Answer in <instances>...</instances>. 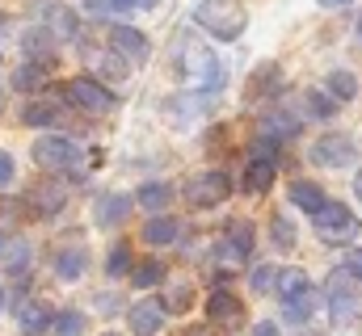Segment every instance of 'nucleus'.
I'll use <instances>...</instances> for the list:
<instances>
[{
	"label": "nucleus",
	"instance_id": "obj_1",
	"mask_svg": "<svg viewBox=\"0 0 362 336\" xmlns=\"http://www.w3.org/2000/svg\"><path fill=\"white\" fill-rule=\"evenodd\" d=\"M194 21H198L206 34H215V38L232 42V38H240V34H245L249 13H245V4H240V0H198Z\"/></svg>",
	"mask_w": 362,
	"mask_h": 336
},
{
	"label": "nucleus",
	"instance_id": "obj_2",
	"mask_svg": "<svg viewBox=\"0 0 362 336\" xmlns=\"http://www.w3.org/2000/svg\"><path fill=\"white\" fill-rule=\"evenodd\" d=\"M177 68L181 76L189 84H198V88H219L223 84V68H219V59L202 47V42H189V38H177Z\"/></svg>",
	"mask_w": 362,
	"mask_h": 336
},
{
	"label": "nucleus",
	"instance_id": "obj_3",
	"mask_svg": "<svg viewBox=\"0 0 362 336\" xmlns=\"http://www.w3.org/2000/svg\"><path fill=\"white\" fill-rule=\"evenodd\" d=\"M312 223H316V236H320L325 244H350L362 227L358 215H354L350 206H341V202H325V206L312 215Z\"/></svg>",
	"mask_w": 362,
	"mask_h": 336
},
{
	"label": "nucleus",
	"instance_id": "obj_4",
	"mask_svg": "<svg viewBox=\"0 0 362 336\" xmlns=\"http://www.w3.org/2000/svg\"><path fill=\"white\" fill-rule=\"evenodd\" d=\"M64 97H68L76 109H85V114H110V109H114V92H110L101 80H93V76H76V80H68Z\"/></svg>",
	"mask_w": 362,
	"mask_h": 336
},
{
	"label": "nucleus",
	"instance_id": "obj_5",
	"mask_svg": "<svg viewBox=\"0 0 362 336\" xmlns=\"http://www.w3.org/2000/svg\"><path fill=\"white\" fill-rule=\"evenodd\" d=\"M34 160H38V168H47V172H64V168H76L81 148L72 139H64V135H47V139L34 143Z\"/></svg>",
	"mask_w": 362,
	"mask_h": 336
},
{
	"label": "nucleus",
	"instance_id": "obj_6",
	"mask_svg": "<svg viewBox=\"0 0 362 336\" xmlns=\"http://www.w3.org/2000/svg\"><path fill=\"white\" fill-rule=\"evenodd\" d=\"M232 193V181L223 172H198L185 181V202L189 206H219Z\"/></svg>",
	"mask_w": 362,
	"mask_h": 336
},
{
	"label": "nucleus",
	"instance_id": "obj_7",
	"mask_svg": "<svg viewBox=\"0 0 362 336\" xmlns=\"http://www.w3.org/2000/svg\"><path fill=\"white\" fill-rule=\"evenodd\" d=\"M329 311H333V324H350L358 316V290L346 269L329 277Z\"/></svg>",
	"mask_w": 362,
	"mask_h": 336
},
{
	"label": "nucleus",
	"instance_id": "obj_8",
	"mask_svg": "<svg viewBox=\"0 0 362 336\" xmlns=\"http://www.w3.org/2000/svg\"><path fill=\"white\" fill-rule=\"evenodd\" d=\"M354 160H358V148H354L350 135H325V139L312 143V164L320 168H346Z\"/></svg>",
	"mask_w": 362,
	"mask_h": 336
},
{
	"label": "nucleus",
	"instance_id": "obj_9",
	"mask_svg": "<svg viewBox=\"0 0 362 336\" xmlns=\"http://www.w3.org/2000/svg\"><path fill=\"white\" fill-rule=\"evenodd\" d=\"M249 252H253V227H249L245 219L228 223L223 244H219V260H223V265H240V260H249Z\"/></svg>",
	"mask_w": 362,
	"mask_h": 336
},
{
	"label": "nucleus",
	"instance_id": "obj_10",
	"mask_svg": "<svg viewBox=\"0 0 362 336\" xmlns=\"http://www.w3.org/2000/svg\"><path fill=\"white\" fill-rule=\"evenodd\" d=\"M206 316H211L219 328H240V324H245V303H240L236 294H228V290H215V294L206 299Z\"/></svg>",
	"mask_w": 362,
	"mask_h": 336
},
{
	"label": "nucleus",
	"instance_id": "obj_11",
	"mask_svg": "<svg viewBox=\"0 0 362 336\" xmlns=\"http://www.w3.org/2000/svg\"><path fill=\"white\" fill-rule=\"evenodd\" d=\"M110 47H114L122 59H131V64H144V59L152 55L148 38H144L139 30H131V25H114V30H110Z\"/></svg>",
	"mask_w": 362,
	"mask_h": 336
},
{
	"label": "nucleus",
	"instance_id": "obj_12",
	"mask_svg": "<svg viewBox=\"0 0 362 336\" xmlns=\"http://www.w3.org/2000/svg\"><path fill=\"white\" fill-rule=\"evenodd\" d=\"M165 303H156V299H144V303H135L131 307V332H139V336H156L160 332V324H165Z\"/></svg>",
	"mask_w": 362,
	"mask_h": 336
},
{
	"label": "nucleus",
	"instance_id": "obj_13",
	"mask_svg": "<svg viewBox=\"0 0 362 336\" xmlns=\"http://www.w3.org/2000/svg\"><path fill=\"white\" fill-rule=\"evenodd\" d=\"M127 215H131V198H127V193H101L97 206H93L97 227H118Z\"/></svg>",
	"mask_w": 362,
	"mask_h": 336
},
{
	"label": "nucleus",
	"instance_id": "obj_14",
	"mask_svg": "<svg viewBox=\"0 0 362 336\" xmlns=\"http://www.w3.org/2000/svg\"><path fill=\"white\" fill-rule=\"evenodd\" d=\"M85 269H89V252L81 248V244H68V248L55 252V273H59L64 282H76Z\"/></svg>",
	"mask_w": 362,
	"mask_h": 336
},
{
	"label": "nucleus",
	"instance_id": "obj_15",
	"mask_svg": "<svg viewBox=\"0 0 362 336\" xmlns=\"http://www.w3.org/2000/svg\"><path fill=\"white\" fill-rule=\"evenodd\" d=\"M51 320H55V316H51L42 303H21V311H17V328L25 336H42L51 328Z\"/></svg>",
	"mask_w": 362,
	"mask_h": 336
},
{
	"label": "nucleus",
	"instance_id": "obj_16",
	"mask_svg": "<svg viewBox=\"0 0 362 336\" xmlns=\"http://www.w3.org/2000/svg\"><path fill=\"white\" fill-rule=\"evenodd\" d=\"M291 202H295L303 215H316L329 198H325V189H320V185H312V181H295V185H291Z\"/></svg>",
	"mask_w": 362,
	"mask_h": 336
},
{
	"label": "nucleus",
	"instance_id": "obj_17",
	"mask_svg": "<svg viewBox=\"0 0 362 336\" xmlns=\"http://www.w3.org/2000/svg\"><path fill=\"white\" fill-rule=\"evenodd\" d=\"M144 240H148L152 248H165V244H173V240H177V219H169V215H156V219H148V227H144Z\"/></svg>",
	"mask_w": 362,
	"mask_h": 336
},
{
	"label": "nucleus",
	"instance_id": "obj_18",
	"mask_svg": "<svg viewBox=\"0 0 362 336\" xmlns=\"http://www.w3.org/2000/svg\"><path fill=\"white\" fill-rule=\"evenodd\" d=\"M262 131L274 135L278 143H282V139H295V135H299V118H291V114H282V109H270V114L262 118Z\"/></svg>",
	"mask_w": 362,
	"mask_h": 336
},
{
	"label": "nucleus",
	"instance_id": "obj_19",
	"mask_svg": "<svg viewBox=\"0 0 362 336\" xmlns=\"http://www.w3.org/2000/svg\"><path fill=\"white\" fill-rule=\"evenodd\" d=\"M89 64L97 68V76H105V80H122L127 76V59L118 51H97V55H89Z\"/></svg>",
	"mask_w": 362,
	"mask_h": 336
},
{
	"label": "nucleus",
	"instance_id": "obj_20",
	"mask_svg": "<svg viewBox=\"0 0 362 336\" xmlns=\"http://www.w3.org/2000/svg\"><path fill=\"white\" fill-rule=\"evenodd\" d=\"M47 21H51V34H55V38H76V30H81L76 13H72L68 4H55V8L47 13Z\"/></svg>",
	"mask_w": 362,
	"mask_h": 336
},
{
	"label": "nucleus",
	"instance_id": "obj_21",
	"mask_svg": "<svg viewBox=\"0 0 362 336\" xmlns=\"http://www.w3.org/2000/svg\"><path fill=\"white\" fill-rule=\"evenodd\" d=\"M270 185H274V164H270V160H249L245 189H249V193H266Z\"/></svg>",
	"mask_w": 362,
	"mask_h": 336
},
{
	"label": "nucleus",
	"instance_id": "obj_22",
	"mask_svg": "<svg viewBox=\"0 0 362 336\" xmlns=\"http://www.w3.org/2000/svg\"><path fill=\"white\" fill-rule=\"evenodd\" d=\"M169 198H173V189H169V185H160V181H148V185L135 193V202H139V206H148V210H165V206H169Z\"/></svg>",
	"mask_w": 362,
	"mask_h": 336
},
{
	"label": "nucleus",
	"instance_id": "obj_23",
	"mask_svg": "<svg viewBox=\"0 0 362 336\" xmlns=\"http://www.w3.org/2000/svg\"><path fill=\"white\" fill-rule=\"evenodd\" d=\"M274 290H278L282 299H295L299 290H308V273H303V269H278Z\"/></svg>",
	"mask_w": 362,
	"mask_h": 336
},
{
	"label": "nucleus",
	"instance_id": "obj_24",
	"mask_svg": "<svg viewBox=\"0 0 362 336\" xmlns=\"http://www.w3.org/2000/svg\"><path fill=\"white\" fill-rule=\"evenodd\" d=\"M30 202L38 206V215H55V210L64 206V189H59V185H38V189L30 193Z\"/></svg>",
	"mask_w": 362,
	"mask_h": 336
},
{
	"label": "nucleus",
	"instance_id": "obj_25",
	"mask_svg": "<svg viewBox=\"0 0 362 336\" xmlns=\"http://www.w3.org/2000/svg\"><path fill=\"white\" fill-rule=\"evenodd\" d=\"M47 84V64H25V68H17V76H13V88H21V92H34V88H42Z\"/></svg>",
	"mask_w": 362,
	"mask_h": 336
},
{
	"label": "nucleus",
	"instance_id": "obj_26",
	"mask_svg": "<svg viewBox=\"0 0 362 336\" xmlns=\"http://www.w3.org/2000/svg\"><path fill=\"white\" fill-rule=\"evenodd\" d=\"M160 282H165V265L160 260H144V265L131 269V286H144L148 290V286H160Z\"/></svg>",
	"mask_w": 362,
	"mask_h": 336
},
{
	"label": "nucleus",
	"instance_id": "obj_27",
	"mask_svg": "<svg viewBox=\"0 0 362 336\" xmlns=\"http://www.w3.org/2000/svg\"><path fill=\"white\" fill-rule=\"evenodd\" d=\"M312 307H316V294L312 290H299L295 299H286V320L291 324H303V320H312Z\"/></svg>",
	"mask_w": 362,
	"mask_h": 336
},
{
	"label": "nucleus",
	"instance_id": "obj_28",
	"mask_svg": "<svg viewBox=\"0 0 362 336\" xmlns=\"http://www.w3.org/2000/svg\"><path fill=\"white\" fill-rule=\"evenodd\" d=\"M25 55H30L34 64H51V34L30 30V34H25Z\"/></svg>",
	"mask_w": 362,
	"mask_h": 336
},
{
	"label": "nucleus",
	"instance_id": "obj_29",
	"mask_svg": "<svg viewBox=\"0 0 362 336\" xmlns=\"http://www.w3.org/2000/svg\"><path fill=\"white\" fill-rule=\"evenodd\" d=\"M299 105H303L308 118H329V114L337 109L333 97H325V92H299Z\"/></svg>",
	"mask_w": 362,
	"mask_h": 336
},
{
	"label": "nucleus",
	"instance_id": "obj_30",
	"mask_svg": "<svg viewBox=\"0 0 362 336\" xmlns=\"http://www.w3.org/2000/svg\"><path fill=\"white\" fill-rule=\"evenodd\" d=\"M329 97H337V101H354V97H358V80H354L350 72H329Z\"/></svg>",
	"mask_w": 362,
	"mask_h": 336
},
{
	"label": "nucleus",
	"instance_id": "obj_31",
	"mask_svg": "<svg viewBox=\"0 0 362 336\" xmlns=\"http://www.w3.org/2000/svg\"><path fill=\"white\" fill-rule=\"evenodd\" d=\"M51 328H55V336H85V316L81 311H59L51 320Z\"/></svg>",
	"mask_w": 362,
	"mask_h": 336
},
{
	"label": "nucleus",
	"instance_id": "obj_32",
	"mask_svg": "<svg viewBox=\"0 0 362 336\" xmlns=\"http://www.w3.org/2000/svg\"><path fill=\"white\" fill-rule=\"evenodd\" d=\"M25 126H51L55 118H59V109L55 105H47V101H34V105H25Z\"/></svg>",
	"mask_w": 362,
	"mask_h": 336
},
{
	"label": "nucleus",
	"instance_id": "obj_33",
	"mask_svg": "<svg viewBox=\"0 0 362 336\" xmlns=\"http://www.w3.org/2000/svg\"><path fill=\"white\" fill-rule=\"evenodd\" d=\"M85 13L97 17V21H110V17H122V13H131V8L118 4V0H85Z\"/></svg>",
	"mask_w": 362,
	"mask_h": 336
},
{
	"label": "nucleus",
	"instance_id": "obj_34",
	"mask_svg": "<svg viewBox=\"0 0 362 336\" xmlns=\"http://www.w3.org/2000/svg\"><path fill=\"white\" fill-rule=\"evenodd\" d=\"M270 232H274V244H278V248H295V227H291L282 215H274Z\"/></svg>",
	"mask_w": 362,
	"mask_h": 336
},
{
	"label": "nucleus",
	"instance_id": "obj_35",
	"mask_svg": "<svg viewBox=\"0 0 362 336\" xmlns=\"http://www.w3.org/2000/svg\"><path fill=\"white\" fill-rule=\"evenodd\" d=\"M253 160H278V139L274 135H262V139H253Z\"/></svg>",
	"mask_w": 362,
	"mask_h": 336
},
{
	"label": "nucleus",
	"instance_id": "obj_36",
	"mask_svg": "<svg viewBox=\"0 0 362 336\" xmlns=\"http://www.w3.org/2000/svg\"><path fill=\"white\" fill-rule=\"evenodd\" d=\"M105 269H110L114 277H118V273H127V269H131V248H127V244H118V248L110 252V260H105Z\"/></svg>",
	"mask_w": 362,
	"mask_h": 336
},
{
	"label": "nucleus",
	"instance_id": "obj_37",
	"mask_svg": "<svg viewBox=\"0 0 362 336\" xmlns=\"http://www.w3.org/2000/svg\"><path fill=\"white\" fill-rule=\"evenodd\" d=\"M274 277H278V269H274V265H257L249 282H253V290H274Z\"/></svg>",
	"mask_w": 362,
	"mask_h": 336
},
{
	"label": "nucleus",
	"instance_id": "obj_38",
	"mask_svg": "<svg viewBox=\"0 0 362 336\" xmlns=\"http://www.w3.org/2000/svg\"><path fill=\"white\" fill-rule=\"evenodd\" d=\"M341 269H346L354 282H362V248H350V252H346V265H341Z\"/></svg>",
	"mask_w": 362,
	"mask_h": 336
},
{
	"label": "nucleus",
	"instance_id": "obj_39",
	"mask_svg": "<svg viewBox=\"0 0 362 336\" xmlns=\"http://www.w3.org/2000/svg\"><path fill=\"white\" fill-rule=\"evenodd\" d=\"M13 172H17V164H13V156L8 152H0V189L13 181Z\"/></svg>",
	"mask_w": 362,
	"mask_h": 336
},
{
	"label": "nucleus",
	"instance_id": "obj_40",
	"mask_svg": "<svg viewBox=\"0 0 362 336\" xmlns=\"http://www.w3.org/2000/svg\"><path fill=\"white\" fill-rule=\"evenodd\" d=\"M25 256H30V252H25V244H13V252H8V265H13V269H21V265H25Z\"/></svg>",
	"mask_w": 362,
	"mask_h": 336
},
{
	"label": "nucleus",
	"instance_id": "obj_41",
	"mask_svg": "<svg viewBox=\"0 0 362 336\" xmlns=\"http://www.w3.org/2000/svg\"><path fill=\"white\" fill-rule=\"evenodd\" d=\"M253 336H278V324H257V328H253Z\"/></svg>",
	"mask_w": 362,
	"mask_h": 336
},
{
	"label": "nucleus",
	"instance_id": "obj_42",
	"mask_svg": "<svg viewBox=\"0 0 362 336\" xmlns=\"http://www.w3.org/2000/svg\"><path fill=\"white\" fill-rule=\"evenodd\" d=\"M185 299H189V290H185V286H177V290H173V307H185Z\"/></svg>",
	"mask_w": 362,
	"mask_h": 336
},
{
	"label": "nucleus",
	"instance_id": "obj_43",
	"mask_svg": "<svg viewBox=\"0 0 362 336\" xmlns=\"http://www.w3.org/2000/svg\"><path fill=\"white\" fill-rule=\"evenodd\" d=\"M118 4H127V8H144V0H118Z\"/></svg>",
	"mask_w": 362,
	"mask_h": 336
},
{
	"label": "nucleus",
	"instance_id": "obj_44",
	"mask_svg": "<svg viewBox=\"0 0 362 336\" xmlns=\"http://www.w3.org/2000/svg\"><path fill=\"white\" fill-rule=\"evenodd\" d=\"M354 193H358V202H362V172H358V181H354Z\"/></svg>",
	"mask_w": 362,
	"mask_h": 336
},
{
	"label": "nucleus",
	"instance_id": "obj_45",
	"mask_svg": "<svg viewBox=\"0 0 362 336\" xmlns=\"http://www.w3.org/2000/svg\"><path fill=\"white\" fill-rule=\"evenodd\" d=\"M320 4H325V8H333V4H346V0H320Z\"/></svg>",
	"mask_w": 362,
	"mask_h": 336
},
{
	"label": "nucleus",
	"instance_id": "obj_46",
	"mask_svg": "<svg viewBox=\"0 0 362 336\" xmlns=\"http://www.w3.org/2000/svg\"><path fill=\"white\" fill-rule=\"evenodd\" d=\"M189 336H211V332H198V328H194V332H189Z\"/></svg>",
	"mask_w": 362,
	"mask_h": 336
},
{
	"label": "nucleus",
	"instance_id": "obj_47",
	"mask_svg": "<svg viewBox=\"0 0 362 336\" xmlns=\"http://www.w3.org/2000/svg\"><path fill=\"white\" fill-rule=\"evenodd\" d=\"M152 4H156V0H144V8H152Z\"/></svg>",
	"mask_w": 362,
	"mask_h": 336
},
{
	"label": "nucleus",
	"instance_id": "obj_48",
	"mask_svg": "<svg viewBox=\"0 0 362 336\" xmlns=\"http://www.w3.org/2000/svg\"><path fill=\"white\" fill-rule=\"evenodd\" d=\"M0 252H4V236H0Z\"/></svg>",
	"mask_w": 362,
	"mask_h": 336
},
{
	"label": "nucleus",
	"instance_id": "obj_49",
	"mask_svg": "<svg viewBox=\"0 0 362 336\" xmlns=\"http://www.w3.org/2000/svg\"><path fill=\"white\" fill-rule=\"evenodd\" d=\"M358 34H362V17H358Z\"/></svg>",
	"mask_w": 362,
	"mask_h": 336
},
{
	"label": "nucleus",
	"instance_id": "obj_50",
	"mask_svg": "<svg viewBox=\"0 0 362 336\" xmlns=\"http://www.w3.org/2000/svg\"><path fill=\"white\" fill-rule=\"evenodd\" d=\"M0 105H4V92H0Z\"/></svg>",
	"mask_w": 362,
	"mask_h": 336
},
{
	"label": "nucleus",
	"instance_id": "obj_51",
	"mask_svg": "<svg viewBox=\"0 0 362 336\" xmlns=\"http://www.w3.org/2000/svg\"><path fill=\"white\" fill-rule=\"evenodd\" d=\"M0 303H4V299H0Z\"/></svg>",
	"mask_w": 362,
	"mask_h": 336
},
{
	"label": "nucleus",
	"instance_id": "obj_52",
	"mask_svg": "<svg viewBox=\"0 0 362 336\" xmlns=\"http://www.w3.org/2000/svg\"><path fill=\"white\" fill-rule=\"evenodd\" d=\"M110 336H114V332H110Z\"/></svg>",
	"mask_w": 362,
	"mask_h": 336
}]
</instances>
